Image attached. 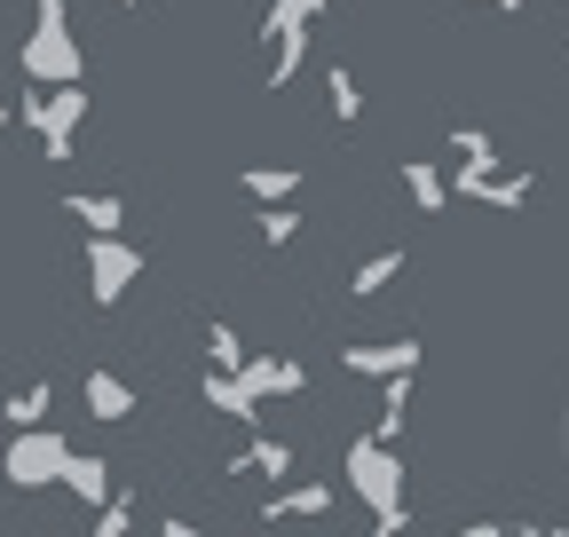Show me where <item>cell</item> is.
<instances>
[{
	"mask_svg": "<svg viewBox=\"0 0 569 537\" xmlns=\"http://www.w3.org/2000/svg\"><path fill=\"white\" fill-rule=\"evenodd\" d=\"M111 9H142V0H111Z\"/></svg>",
	"mask_w": 569,
	"mask_h": 537,
	"instance_id": "cell-30",
	"label": "cell"
},
{
	"mask_svg": "<svg viewBox=\"0 0 569 537\" xmlns=\"http://www.w3.org/2000/svg\"><path fill=\"white\" fill-rule=\"evenodd\" d=\"M9 126H17V111H9V95H0V134H9Z\"/></svg>",
	"mask_w": 569,
	"mask_h": 537,
	"instance_id": "cell-29",
	"label": "cell"
},
{
	"mask_svg": "<svg viewBox=\"0 0 569 537\" xmlns=\"http://www.w3.org/2000/svg\"><path fill=\"white\" fill-rule=\"evenodd\" d=\"M238 379L253 387V403H293V395H309V364H301V356H269V348L246 356Z\"/></svg>",
	"mask_w": 569,
	"mask_h": 537,
	"instance_id": "cell-10",
	"label": "cell"
},
{
	"mask_svg": "<svg viewBox=\"0 0 569 537\" xmlns=\"http://www.w3.org/2000/svg\"><path fill=\"white\" fill-rule=\"evenodd\" d=\"M309 48H317V24H261V80H269V95H284L309 72Z\"/></svg>",
	"mask_w": 569,
	"mask_h": 537,
	"instance_id": "cell-6",
	"label": "cell"
},
{
	"mask_svg": "<svg viewBox=\"0 0 569 537\" xmlns=\"http://www.w3.org/2000/svg\"><path fill=\"white\" fill-rule=\"evenodd\" d=\"M396 182H403V197H411L419 214H443V206H451V174H443L436 159H403Z\"/></svg>",
	"mask_w": 569,
	"mask_h": 537,
	"instance_id": "cell-18",
	"label": "cell"
},
{
	"mask_svg": "<svg viewBox=\"0 0 569 537\" xmlns=\"http://www.w3.org/2000/svg\"><path fill=\"white\" fill-rule=\"evenodd\" d=\"M293 466H301V458H293V443L269 435V427H253V435H246V450L222 466V475H230V483H293Z\"/></svg>",
	"mask_w": 569,
	"mask_h": 537,
	"instance_id": "cell-8",
	"label": "cell"
},
{
	"mask_svg": "<svg viewBox=\"0 0 569 537\" xmlns=\"http://www.w3.org/2000/svg\"><path fill=\"white\" fill-rule=\"evenodd\" d=\"M48 412H56V379H24V387H9V403H0L9 435L17 427H48Z\"/></svg>",
	"mask_w": 569,
	"mask_h": 537,
	"instance_id": "cell-19",
	"label": "cell"
},
{
	"mask_svg": "<svg viewBox=\"0 0 569 537\" xmlns=\"http://www.w3.org/2000/svg\"><path fill=\"white\" fill-rule=\"evenodd\" d=\"M325 111L332 126H365V80H356L348 55H325Z\"/></svg>",
	"mask_w": 569,
	"mask_h": 537,
	"instance_id": "cell-15",
	"label": "cell"
},
{
	"mask_svg": "<svg viewBox=\"0 0 569 537\" xmlns=\"http://www.w3.org/2000/svg\"><path fill=\"white\" fill-rule=\"evenodd\" d=\"M340 490L365 506L372 521H388V529L411 521V506H403V450H396V443L348 435V450H340Z\"/></svg>",
	"mask_w": 569,
	"mask_h": 537,
	"instance_id": "cell-1",
	"label": "cell"
},
{
	"mask_svg": "<svg viewBox=\"0 0 569 537\" xmlns=\"http://www.w3.org/2000/svg\"><path fill=\"white\" fill-rule=\"evenodd\" d=\"M63 214L80 222L88 237H119V222H127V197H119V190H63Z\"/></svg>",
	"mask_w": 569,
	"mask_h": 537,
	"instance_id": "cell-13",
	"label": "cell"
},
{
	"mask_svg": "<svg viewBox=\"0 0 569 537\" xmlns=\"http://www.w3.org/2000/svg\"><path fill=\"white\" fill-rule=\"evenodd\" d=\"M159 537H206V529H198V521H182V514H167V521H159Z\"/></svg>",
	"mask_w": 569,
	"mask_h": 537,
	"instance_id": "cell-26",
	"label": "cell"
},
{
	"mask_svg": "<svg viewBox=\"0 0 569 537\" xmlns=\"http://www.w3.org/2000/svg\"><path fill=\"white\" fill-rule=\"evenodd\" d=\"M63 435L56 427H17L9 435V458H0V466H9V483L17 490H56V475H63Z\"/></svg>",
	"mask_w": 569,
	"mask_h": 537,
	"instance_id": "cell-4",
	"label": "cell"
},
{
	"mask_svg": "<svg viewBox=\"0 0 569 537\" xmlns=\"http://www.w3.org/2000/svg\"><path fill=\"white\" fill-rule=\"evenodd\" d=\"M459 9H522V0H459Z\"/></svg>",
	"mask_w": 569,
	"mask_h": 537,
	"instance_id": "cell-27",
	"label": "cell"
},
{
	"mask_svg": "<svg viewBox=\"0 0 569 537\" xmlns=\"http://www.w3.org/2000/svg\"><path fill=\"white\" fill-rule=\"evenodd\" d=\"M56 490H63V498H80V506L96 514V506L119 490V483H111V458H103V450H63V475H56Z\"/></svg>",
	"mask_w": 569,
	"mask_h": 537,
	"instance_id": "cell-11",
	"label": "cell"
},
{
	"mask_svg": "<svg viewBox=\"0 0 569 537\" xmlns=\"http://www.w3.org/2000/svg\"><path fill=\"white\" fill-rule=\"evenodd\" d=\"M443 151H451V174H475V166H498V143H490V126H475V119H459V126L443 134Z\"/></svg>",
	"mask_w": 569,
	"mask_h": 537,
	"instance_id": "cell-20",
	"label": "cell"
},
{
	"mask_svg": "<svg viewBox=\"0 0 569 537\" xmlns=\"http://www.w3.org/2000/svg\"><path fill=\"white\" fill-rule=\"evenodd\" d=\"M403 268H411V245H380V253H365V261L348 268V301H380V293L403 277Z\"/></svg>",
	"mask_w": 569,
	"mask_h": 537,
	"instance_id": "cell-14",
	"label": "cell"
},
{
	"mask_svg": "<svg viewBox=\"0 0 569 537\" xmlns=\"http://www.w3.org/2000/svg\"><path fill=\"white\" fill-rule=\"evenodd\" d=\"M198 395H206V412H222V419H230V427H246V435H253V427H269V419H261V403H253V387H246L238 372H206V379H198Z\"/></svg>",
	"mask_w": 569,
	"mask_h": 537,
	"instance_id": "cell-12",
	"label": "cell"
},
{
	"mask_svg": "<svg viewBox=\"0 0 569 537\" xmlns=\"http://www.w3.org/2000/svg\"><path fill=\"white\" fill-rule=\"evenodd\" d=\"M301 222H309V214H301V197H284V206H253V237H261V245H293Z\"/></svg>",
	"mask_w": 569,
	"mask_h": 537,
	"instance_id": "cell-21",
	"label": "cell"
},
{
	"mask_svg": "<svg viewBox=\"0 0 569 537\" xmlns=\"http://www.w3.org/2000/svg\"><path fill=\"white\" fill-rule=\"evenodd\" d=\"M88 119H96V111H88V80H80V88H32V80H24V95H17V126L40 143L48 166H71V159H80Z\"/></svg>",
	"mask_w": 569,
	"mask_h": 537,
	"instance_id": "cell-2",
	"label": "cell"
},
{
	"mask_svg": "<svg viewBox=\"0 0 569 537\" xmlns=\"http://www.w3.org/2000/svg\"><path fill=\"white\" fill-rule=\"evenodd\" d=\"M451 197H459V206L515 214V206H530V174H515V166H475V174H451Z\"/></svg>",
	"mask_w": 569,
	"mask_h": 537,
	"instance_id": "cell-7",
	"label": "cell"
},
{
	"mask_svg": "<svg viewBox=\"0 0 569 537\" xmlns=\"http://www.w3.org/2000/svg\"><path fill=\"white\" fill-rule=\"evenodd\" d=\"M238 190L253 197V206H284V197H301V190H309V174H301V166H284V159H261V166L238 174Z\"/></svg>",
	"mask_w": 569,
	"mask_h": 537,
	"instance_id": "cell-16",
	"label": "cell"
},
{
	"mask_svg": "<svg viewBox=\"0 0 569 537\" xmlns=\"http://www.w3.org/2000/svg\"><path fill=\"white\" fill-rule=\"evenodd\" d=\"M451 537H515L507 521H467V529H451Z\"/></svg>",
	"mask_w": 569,
	"mask_h": 537,
	"instance_id": "cell-25",
	"label": "cell"
},
{
	"mask_svg": "<svg viewBox=\"0 0 569 537\" xmlns=\"http://www.w3.org/2000/svg\"><path fill=\"white\" fill-rule=\"evenodd\" d=\"M246 356H253V348L238 341V332H230L222 316H206V372H238Z\"/></svg>",
	"mask_w": 569,
	"mask_h": 537,
	"instance_id": "cell-22",
	"label": "cell"
},
{
	"mask_svg": "<svg viewBox=\"0 0 569 537\" xmlns=\"http://www.w3.org/2000/svg\"><path fill=\"white\" fill-rule=\"evenodd\" d=\"M80 403H88V419H103V427L134 419V387L119 372H80Z\"/></svg>",
	"mask_w": 569,
	"mask_h": 537,
	"instance_id": "cell-17",
	"label": "cell"
},
{
	"mask_svg": "<svg viewBox=\"0 0 569 537\" xmlns=\"http://www.w3.org/2000/svg\"><path fill=\"white\" fill-rule=\"evenodd\" d=\"M332 17V0H269L261 24H325Z\"/></svg>",
	"mask_w": 569,
	"mask_h": 537,
	"instance_id": "cell-24",
	"label": "cell"
},
{
	"mask_svg": "<svg viewBox=\"0 0 569 537\" xmlns=\"http://www.w3.org/2000/svg\"><path fill=\"white\" fill-rule=\"evenodd\" d=\"M134 506H142L134 490H111V498L96 506V521H88V537H127V529H134Z\"/></svg>",
	"mask_w": 569,
	"mask_h": 537,
	"instance_id": "cell-23",
	"label": "cell"
},
{
	"mask_svg": "<svg viewBox=\"0 0 569 537\" xmlns=\"http://www.w3.org/2000/svg\"><path fill=\"white\" fill-rule=\"evenodd\" d=\"M419 332H403V341H348L340 348V372H356V379H419Z\"/></svg>",
	"mask_w": 569,
	"mask_h": 537,
	"instance_id": "cell-5",
	"label": "cell"
},
{
	"mask_svg": "<svg viewBox=\"0 0 569 537\" xmlns=\"http://www.w3.org/2000/svg\"><path fill=\"white\" fill-rule=\"evenodd\" d=\"M332 514H340V490H332V483H284V490H269V498H261V521H269V529L332 521Z\"/></svg>",
	"mask_w": 569,
	"mask_h": 537,
	"instance_id": "cell-9",
	"label": "cell"
},
{
	"mask_svg": "<svg viewBox=\"0 0 569 537\" xmlns=\"http://www.w3.org/2000/svg\"><path fill=\"white\" fill-rule=\"evenodd\" d=\"M325 537H340V529H325ZM365 537H403V529H388V521H372V529H365Z\"/></svg>",
	"mask_w": 569,
	"mask_h": 537,
	"instance_id": "cell-28",
	"label": "cell"
},
{
	"mask_svg": "<svg viewBox=\"0 0 569 537\" xmlns=\"http://www.w3.org/2000/svg\"><path fill=\"white\" fill-rule=\"evenodd\" d=\"M80 268H88V301L119 308L127 285L142 277V245H127V237H80Z\"/></svg>",
	"mask_w": 569,
	"mask_h": 537,
	"instance_id": "cell-3",
	"label": "cell"
}]
</instances>
